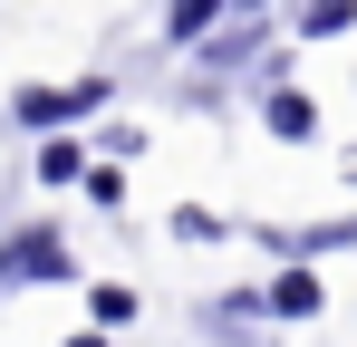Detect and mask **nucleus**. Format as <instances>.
Masks as SVG:
<instances>
[{
	"instance_id": "f257e3e1",
	"label": "nucleus",
	"mask_w": 357,
	"mask_h": 347,
	"mask_svg": "<svg viewBox=\"0 0 357 347\" xmlns=\"http://www.w3.org/2000/svg\"><path fill=\"white\" fill-rule=\"evenodd\" d=\"M59 280H77V251H68L59 222H0V299L59 289Z\"/></svg>"
},
{
	"instance_id": "f03ea898",
	"label": "nucleus",
	"mask_w": 357,
	"mask_h": 347,
	"mask_svg": "<svg viewBox=\"0 0 357 347\" xmlns=\"http://www.w3.org/2000/svg\"><path fill=\"white\" fill-rule=\"evenodd\" d=\"M107 97H116L107 77H77V87H39V77H29V87H10V125H20V135H68L77 116H97Z\"/></svg>"
},
{
	"instance_id": "7ed1b4c3",
	"label": "nucleus",
	"mask_w": 357,
	"mask_h": 347,
	"mask_svg": "<svg viewBox=\"0 0 357 347\" xmlns=\"http://www.w3.org/2000/svg\"><path fill=\"white\" fill-rule=\"evenodd\" d=\"M261 58H271V10H222V29L193 49V68H213V77H261Z\"/></svg>"
},
{
	"instance_id": "20e7f679",
	"label": "nucleus",
	"mask_w": 357,
	"mask_h": 347,
	"mask_svg": "<svg viewBox=\"0 0 357 347\" xmlns=\"http://www.w3.org/2000/svg\"><path fill=\"white\" fill-rule=\"evenodd\" d=\"M348 241H357V213H348V222H309V231L261 222V251H271V261H290V270H309L319 251H348Z\"/></svg>"
},
{
	"instance_id": "39448f33",
	"label": "nucleus",
	"mask_w": 357,
	"mask_h": 347,
	"mask_svg": "<svg viewBox=\"0 0 357 347\" xmlns=\"http://www.w3.org/2000/svg\"><path fill=\"white\" fill-rule=\"evenodd\" d=\"M319 309H328L319 270H280V280L261 289V318H280V328H290V318H319Z\"/></svg>"
},
{
	"instance_id": "423d86ee",
	"label": "nucleus",
	"mask_w": 357,
	"mask_h": 347,
	"mask_svg": "<svg viewBox=\"0 0 357 347\" xmlns=\"http://www.w3.org/2000/svg\"><path fill=\"white\" fill-rule=\"evenodd\" d=\"M29 164H39V193H68V183L87 174V135H39Z\"/></svg>"
},
{
	"instance_id": "0eeeda50",
	"label": "nucleus",
	"mask_w": 357,
	"mask_h": 347,
	"mask_svg": "<svg viewBox=\"0 0 357 347\" xmlns=\"http://www.w3.org/2000/svg\"><path fill=\"white\" fill-rule=\"evenodd\" d=\"M261 125H271L280 145H309V135H319V107H309L299 87H261Z\"/></svg>"
},
{
	"instance_id": "6e6552de",
	"label": "nucleus",
	"mask_w": 357,
	"mask_h": 347,
	"mask_svg": "<svg viewBox=\"0 0 357 347\" xmlns=\"http://www.w3.org/2000/svg\"><path fill=\"white\" fill-rule=\"evenodd\" d=\"M213 29H222V0H174L165 10V49H203Z\"/></svg>"
},
{
	"instance_id": "1a4fd4ad",
	"label": "nucleus",
	"mask_w": 357,
	"mask_h": 347,
	"mask_svg": "<svg viewBox=\"0 0 357 347\" xmlns=\"http://www.w3.org/2000/svg\"><path fill=\"white\" fill-rule=\"evenodd\" d=\"M135 309H145V299H135L126 280H97V289H87V328H97V338H116V328H135Z\"/></svg>"
},
{
	"instance_id": "9d476101",
	"label": "nucleus",
	"mask_w": 357,
	"mask_h": 347,
	"mask_svg": "<svg viewBox=\"0 0 357 347\" xmlns=\"http://www.w3.org/2000/svg\"><path fill=\"white\" fill-rule=\"evenodd\" d=\"M165 231H174L183 251H203V241H222L232 222H222V213H203V203H174V222H165Z\"/></svg>"
},
{
	"instance_id": "9b49d317",
	"label": "nucleus",
	"mask_w": 357,
	"mask_h": 347,
	"mask_svg": "<svg viewBox=\"0 0 357 347\" xmlns=\"http://www.w3.org/2000/svg\"><path fill=\"white\" fill-rule=\"evenodd\" d=\"M77 193H87L97 213H126V174H116V164H87V174H77Z\"/></svg>"
},
{
	"instance_id": "f8f14e48",
	"label": "nucleus",
	"mask_w": 357,
	"mask_h": 347,
	"mask_svg": "<svg viewBox=\"0 0 357 347\" xmlns=\"http://www.w3.org/2000/svg\"><path fill=\"white\" fill-rule=\"evenodd\" d=\"M290 29H299V39H348V29H357V10H338V0H328V10H299Z\"/></svg>"
},
{
	"instance_id": "ddd939ff",
	"label": "nucleus",
	"mask_w": 357,
	"mask_h": 347,
	"mask_svg": "<svg viewBox=\"0 0 357 347\" xmlns=\"http://www.w3.org/2000/svg\"><path fill=\"white\" fill-rule=\"evenodd\" d=\"M68 347H116V338H97V328H77V338H68Z\"/></svg>"
}]
</instances>
